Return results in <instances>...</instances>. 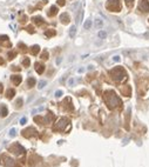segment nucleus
Wrapping results in <instances>:
<instances>
[{
	"instance_id": "obj_37",
	"label": "nucleus",
	"mask_w": 149,
	"mask_h": 167,
	"mask_svg": "<svg viewBox=\"0 0 149 167\" xmlns=\"http://www.w3.org/2000/svg\"><path fill=\"white\" fill-rule=\"evenodd\" d=\"M144 35H146V37H147V38H149V33H146V34H144Z\"/></svg>"
},
{
	"instance_id": "obj_13",
	"label": "nucleus",
	"mask_w": 149,
	"mask_h": 167,
	"mask_svg": "<svg viewBox=\"0 0 149 167\" xmlns=\"http://www.w3.org/2000/svg\"><path fill=\"white\" fill-rule=\"evenodd\" d=\"M75 33H76V26H72L69 28V37L70 38H74L75 37Z\"/></svg>"
},
{
	"instance_id": "obj_2",
	"label": "nucleus",
	"mask_w": 149,
	"mask_h": 167,
	"mask_svg": "<svg viewBox=\"0 0 149 167\" xmlns=\"http://www.w3.org/2000/svg\"><path fill=\"white\" fill-rule=\"evenodd\" d=\"M110 75H112V78H113L115 81H122V80H124L126 77H127L124 70L121 68V67H116V68L110 71Z\"/></svg>"
},
{
	"instance_id": "obj_19",
	"label": "nucleus",
	"mask_w": 149,
	"mask_h": 167,
	"mask_svg": "<svg viewBox=\"0 0 149 167\" xmlns=\"http://www.w3.org/2000/svg\"><path fill=\"white\" fill-rule=\"evenodd\" d=\"M33 21H34L35 24H38V25H41V24L43 22L42 18H40V17H35V18H33Z\"/></svg>"
},
{
	"instance_id": "obj_12",
	"label": "nucleus",
	"mask_w": 149,
	"mask_h": 167,
	"mask_svg": "<svg viewBox=\"0 0 149 167\" xmlns=\"http://www.w3.org/2000/svg\"><path fill=\"white\" fill-rule=\"evenodd\" d=\"M7 114H8V111H7L6 106H1V107H0V115H1V117H6Z\"/></svg>"
},
{
	"instance_id": "obj_31",
	"label": "nucleus",
	"mask_w": 149,
	"mask_h": 167,
	"mask_svg": "<svg viewBox=\"0 0 149 167\" xmlns=\"http://www.w3.org/2000/svg\"><path fill=\"white\" fill-rule=\"evenodd\" d=\"M8 56H10L8 59H13V56H15V52H10V53H8Z\"/></svg>"
},
{
	"instance_id": "obj_22",
	"label": "nucleus",
	"mask_w": 149,
	"mask_h": 167,
	"mask_svg": "<svg viewBox=\"0 0 149 167\" xmlns=\"http://www.w3.org/2000/svg\"><path fill=\"white\" fill-rule=\"evenodd\" d=\"M14 93H15L14 89H8V91H7V98H8V99H12L14 95Z\"/></svg>"
},
{
	"instance_id": "obj_16",
	"label": "nucleus",
	"mask_w": 149,
	"mask_h": 167,
	"mask_svg": "<svg viewBox=\"0 0 149 167\" xmlns=\"http://www.w3.org/2000/svg\"><path fill=\"white\" fill-rule=\"evenodd\" d=\"M39 50H40V47L38 46V45H34L33 47H32V50H31V52H32V54H38V52H39Z\"/></svg>"
},
{
	"instance_id": "obj_18",
	"label": "nucleus",
	"mask_w": 149,
	"mask_h": 167,
	"mask_svg": "<svg viewBox=\"0 0 149 167\" xmlns=\"http://www.w3.org/2000/svg\"><path fill=\"white\" fill-rule=\"evenodd\" d=\"M97 37H99L100 39H106V37H107V33H106L105 31H100V32L97 33Z\"/></svg>"
},
{
	"instance_id": "obj_34",
	"label": "nucleus",
	"mask_w": 149,
	"mask_h": 167,
	"mask_svg": "<svg viewBox=\"0 0 149 167\" xmlns=\"http://www.w3.org/2000/svg\"><path fill=\"white\" fill-rule=\"evenodd\" d=\"M73 84H74V80H73V79H70V80H69V85H70V86H72V85H73Z\"/></svg>"
},
{
	"instance_id": "obj_24",
	"label": "nucleus",
	"mask_w": 149,
	"mask_h": 167,
	"mask_svg": "<svg viewBox=\"0 0 149 167\" xmlns=\"http://www.w3.org/2000/svg\"><path fill=\"white\" fill-rule=\"evenodd\" d=\"M41 58L42 59H48V52L47 51H43V53L41 54Z\"/></svg>"
},
{
	"instance_id": "obj_6",
	"label": "nucleus",
	"mask_w": 149,
	"mask_h": 167,
	"mask_svg": "<svg viewBox=\"0 0 149 167\" xmlns=\"http://www.w3.org/2000/svg\"><path fill=\"white\" fill-rule=\"evenodd\" d=\"M37 133V131L34 129V128H27V129H25L24 132H22V135L24 137H26V138H28V137H31V135H33V134H35Z\"/></svg>"
},
{
	"instance_id": "obj_7",
	"label": "nucleus",
	"mask_w": 149,
	"mask_h": 167,
	"mask_svg": "<svg viewBox=\"0 0 149 167\" xmlns=\"http://www.w3.org/2000/svg\"><path fill=\"white\" fill-rule=\"evenodd\" d=\"M60 20H61V22L62 24H68L69 22V15H68V13H62L61 15H60Z\"/></svg>"
},
{
	"instance_id": "obj_28",
	"label": "nucleus",
	"mask_w": 149,
	"mask_h": 167,
	"mask_svg": "<svg viewBox=\"0 0 149 167\" xmlns=\"http://www.w3.org/2000/svg\"><path fill=\"white\" fill-rule=\"evenodd\" d=\"M15 132H16L15 128H12V129L10 131V135H11V137H14V135H15Z\"/></svg>"
},
{
	"instance_id": "obj_4",
	"label": "nucleus",
	"mask_w": 149,
	"mask_h": 167,
	"mask_svg": "<svg viewBox=\"0 0 149 167\" xmlns=\"http://www.w3.org/2000/svg\"><path fill=\"white\" fill-rule=\"evenodd\" d=\"M138 10L143 13H148L149 12V1L148 0H142L141 4L138 5Z\"/></svg>"
},
{
	"instance_id": "obj_21",
	"label": "nucleus",
	"mask_w": 149,
	"mask_h": 167,
	"mask_svg": "<svg viewBox=\"0 0 149 167\" xmlns=\"http://www.w3.org/2000/svg\"><path fill=\"white\" fill-rule=\"evenodd\" d=\"M27 84H28V87H33V86L35 85V79H34V78H29Z\"/></svg>"
},
{
	"instance_id": "obj_1",
	"label": "nucleus",
	"mask_w": 149,
	"mask_h": 167,
	"mask_svg": "<svg viewBox=\"0 0 149 167\" xmlns=\"http://www.w3.org/2000/svg\"><path fill=\"white\" fill-rule=\"evenodd\" d=\"M105 100H106V102H107L109 108H115L116 106H120V105H121L120 99L116 97L115 93L112 92V91H107V92H106V94H105Z\"/></svg>"
},
{
	"instance_id": "obj_32",
	"label": "nucleus",
	"mask_w": 149,
	"mask_h": 167,
	"mask_svg": "<svg viewBox=\"0 0 149 167\" xmlns=\"http://www.w3.org/2000/svg\"><path fill=\"white\" fill-rule=\"evenodd\" d=\"M26 121H27V119H26V118H21L20 124H21V125H25V124H26Z\"/></svg>"
},
{
	"instance_id": "obj_10",
	"label": "nucleus",
	"mask_w": 149,
	"mask_h": 167,
	"mask_svg": "<svg viewBox=\"0 0 149 167\" xmlns=\"http://www.w3.org/2000/svg\"><path fill=\"white\" fill-rule=\"evenodd\" d=\"M43 70H45V66H43L42 64H39V62L35 64V71H37L39 74H41V73L43 72Z\"/></svg>"
},
{
	"instance_id": "obj_14",
	"label": "nucleus",
	"mask_w": 149,
	"mask_h": 167,
	"mask_svg": "<svg viewBox=\"0 0 149 167\" xmlns=\"http://www.w3.org/2000/svg\"><path fill=\"white\" fill-rule=\"evenodd\" d=\"M102 26H103V21H102V19H99V18H97V19L95 20V27L101 28Z\"/></svg>"
},
{
	"instance_id": "obj_11",
	"label": "nucleus",
	"mask_w": 149,
	"mask_h": 167,
	"mask_svg": "<svg viewBox=\"0 0 149 167\" xmlns=\"http://www.w3.org/2000/svg\"><path fill=\"white\" fill-rule=\"evenodd\" d=\"M12 81L14 83V85H19L21 83V77L20 75H13L12 77Z\"/></svg>"
},
{
	"instance_id": "obj_26",
	"label": "nucleus",
	"mask_w": 149,
	"mask_h": 167,
	"mask_svg": "<svg viewBox=\"0 0 149 167\" xmlns=\"http://www.w3.org/2000/svg\"><path fill=\"white\" fill-rule=\"evenodd\" d=\"M22 64H24L26 67H27V66H29V59H28V58H26V59L22 61Z\"/></svg>"
},
{
	"instance_id": "obj_15",
	"label": "nucleus",
	"mask_w": 149,
	"mask_h": 167,
	"mask_svg": "<svg viewBox=\"0 0 149 167\" xmlns=\"http://www.w3.org/2000/svg\"><path fill=\"white\" fill-rule=\"evenodd\" d=\"M56 13H58V8H56V6H52L51 10H49V12H48V15L52 17V15H55Z\"/></svg>"
},
{
	"instance_id": "obj_33",
	"label": "nucleus",
	"mask_w": 149,
	"mask_h": 167,
	"mask_svg": "<svg viewBox=\"0 0 149 167\" xmlns=\"http://www.w3.org/2000/svg\"><path fill=\"white\" fill-rule=\"evenodd\" d=\"M113 60H114V61H120V56H115L113 58Z\"/></svg>"
},
{
	"instance_id": "obj_8",
	"label": "nucleus",
	"mask_w": 149,
	"mask_h": 167,
	"mask_svg": "<svg viewBox=\"0 0 149 167\" xmlns=\"http://www.w3.org/2000/svg\"><path fill=\"white\" fill-rule=\"evenodd\" d=\"M66 122H68L67 119H61L60 121H59V124L55 126V129H64V127L66 125Z\"/></svg>"
},
{
	"instance_id": "obj_20",
	"label": "nucleus",
	"mask_w": 149,
	"mask_h": 167,
	"mask_svg": "<svg viewBox=\"0 0 149 167\" xmlns=\"http://www.w3.org/2000/svg\"><path fill=\"white\" fill-rule=\"evenodd\" d=\"M92 26V21H90V19H88V20H86V22H85V25H83V27L85 29H89Z\"/></svg>"
},
{
	"instance_id": "obj_3",
	"label": "nucleus",
	"mask_w": 149,
	"mask_h": 167,
	"mask_svg": "<svg viewBox=\"0 0 149 167\" xmlns=\"http://www.w3.org/2000/svg\"><path fill=\"white\" fill-rule=\"evenodd\" d=\"M106 7L110 11H113V12H119L121 10L120 0H108V2L106 4Z\"/></svg>"
},
{
	"instance_id": "obj_29",
	"label": "nucleus",
	"mask_w": 149,
	"mask_h": 167,
	"mask_svg": "<svg viewBox=\"0 0 149 167\" xmlns=\"http://www.w3.org/2000/svg\"><path fill=\"white\" fill-rule=\"evenodd\" d=\"M58 4H59L60 6H65L66 1H65V0H58Z\"/></svg>"
},
{
	"instance_id": "obj_35",
	"label": "nucleus",
	"mask_w": 149,
	"mask_h": 167,
	"mask_svg": "<svg viewBox=\"0 0 149 167\" xmlns=\"http://www.w3.org/2000/svg\"><path fill=\"white\" fill-rule=\"evenodd\" d=\"M1 92H2V85L0 84V93H1Z\"/></svg>"
},
{
	"instance_id": "obj_27",
	"label": "nucleus",
	"mask_w": 149,
	"mask_h": 167,
	"mask_svg": "<svg viewBox=\"0 0 149 167\" xmlns=\"http://www.w3.org/2000/svg\"><path fill=\"white\" fill-rule=\"evenodd\" d=\"M21 105H22V100L21 99H18L16 100V107H21Z\"/></svg>"
},
{
	"instance_id": "obj_17",
	"label": "nucleus",
	"mask_w": 149,
	"mask_h": 167,
	"mask_svg": "<svg viewBox=\"0 0 149 167\" xmlns=\"http://www.w3.org/2000/svg\"><path fill=\"white\" fill-rule=\"evenodd\" d=\"M45 35L48 37V38H49V37H53V35H55V31L54 29H48V31L45 32Z\"/></svg>"
},
{
	"instance_id": "obj_23",
	"label": "nucleus",
	"mask_w": 149,
	"mask_h": 167,
	"mask_svg": "<svg viewBox=\"0 0 149 167\" xmlns=\"http://www.w3.org/2000/svg\"><path fill=\"white\" fill-rule=\"evenodd\" d=\"M46 84H47V81H45V80H42V81H40V83H39V86H38V87H39V88H43V87H45V85H46Z\"/></svg>"
},
{
	"instance_id": "obj_36",
	"label": "nucleus",
	"mask_w": 149,
	"mask_h": 167,
	"mask_svg": "<svg viewBox=\"0 0 149 167\" xmlns=\"http://www.w3.org/2000/svg\"><path fill=\"white\" fill-rule=\"evenodd\" d=\"M2 64H4V60H2V59L0 58V65H2Z\"/></svg>"
},
{
	"instance_id": "obj_25",
	"label": "nucleus",
	"mask_w": 149,
	"mask_h": 167,
	"mask_svg": "<svg viewBox=\"0 0 149 167\" xmlns=\"http://www.w3.org/2000/svg\"><path fill=\"white\" fill-rule=\"evenodd\" d=\"M133 1H134V0H126L127 6H128V7H132V6H133Z\"/></svg>"
},
{
	"instance_id": "obj_30",
	"label": "nucleus",
	"mask_w": 149,
	"mask_h": 167,
	"mask_svg": "<svg viewBox=\"0 0 149 167\" xmlns=\"http://www.w3.org/2000/svg\"><path fill=\"white\" fill-rule=\"evenodd\" d=\"M61 95H62V91H56V92H55V97H61Z\"/></svg>"
},
{
	"instance_id": "obj_5",
	"label": "nucleus",
	"mask_w": 149,
	"mask_h": 167,
	"mask_svg": "<svg viewBox=\"0 0 149 167\" xmlns=\"http://www.w3.org/2000/svg\"><path fill=\"white\" fill-rule=\"evenodd\" d=\"M11 150H13L15 154H21V153H24V152H25V150H24V148H22L19 144H15L14 146H12V148H11Z\"/></svg>"
},
{
	"instance_id": "obj_9",
	"label": "nucleus",
	"mask_w": 149,
	"mask_h": 167,
	"mask_svg": "<svg viewBox=\"0 0 149 167\" xmlns=\"http://www.w3.org/2000/svg\"><path fill=\"white\" fill-rule=\"evenodd\" d=\"M4 165H5V167H15V162H14L12 159L6 158V161L4 162Z\"/></svg>"
}]
</instances>
